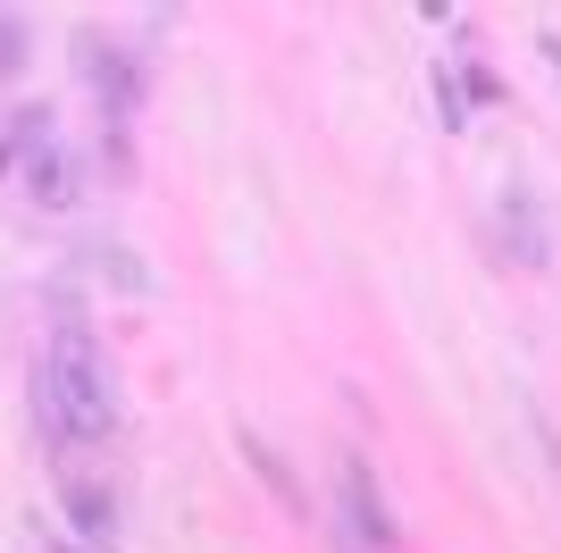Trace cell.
Wrapping results in <instances>:
<instances>
[{"mask_svg": "<svg viewBox=\"0 0 561 553\" xmlns=\"http://www.w3.org/2000/svg\"><path fill=\"white\" fill-rule=\"evenodd\" d=\"M18 50H25V25L0 18V76H18Z\"/></svg>", "mask_w": 561, "mask_h": 553, "instance_id": "cell-3", "label": "cell"}, {"mask_svg": "<svg viewBox=\"0 0 561 553\" xmlns=\"http://www.w3.org/2000/svg\"><path fill=\"white\" fill-rule=\"evenodd\" d=\"M34 403H43L50 437L59 444H101L117 428V386H110V361L84 327H50V352L34 369Z\"/></svg>", "mask_w": 561, "mask_h": 553, "instance_id": "cell-1", "label": "cell"}, {"mask_svg": "<svg viewBox=\"0 0 561 553\" xmlns=\"http://www.w3.org/2000/svg\"><path fill=\"white\" fill-rule=\"evenodd\" d=\"M9 151H18V168H25V193H34V202H76V168H68V151H59V143H50V117L34 110V117H18V143H9Z\"/></svg>", "mask_w": 561, "mask_h": 553, "instance_id": "cell-2", "label": "cell"}]
</instances>
